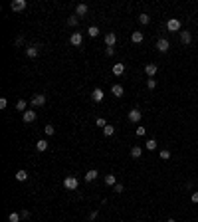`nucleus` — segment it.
Listing matches in <instances>:
<instances>
[{
    "mask_svg": "<svg viewBox=\"0 0 198 222\" xmlns=\"http://www.w3.org/2000/svg\"><path fill=\"white\" fill-rule=\"evenodd\" d=\"M95 218H97V210H93V212L89 214V220H95Z\"/></svg>",
    "mask_w": 198,
    "mask_h": 222,
    "instance_id": "obj_41",
    "label": "nucleus"
},
{
    "mask_svg": "<svg viewBox=\"0 0 198 222\" xmlns=\"http://www.w3.org/2000/svg\"><path fill=\"white\" fill-rule=\"evenodd\" d=\"M91 97H93V101H103V97H105V93H103V89H99V87H95L93 89V93H91Z\"/></svg>",
    "mask_w": 198,
    "mask_h": 222,
    "instance_id": "obj_11",
    "label": "nucleus"
},
{
    "mask_svg": "<svg viewBox=\"0 0 198 222\" xmlns=\"http://www.w3.org/2000/svg\"><path fill=\"white\" fill-rule=\"evenodd\" d=\"M157 145H159V143H157V141H154V139H149L147 143H145V147H147L149 151H154V149H157Z\"/></svg>",
    "mask_w": 198,
    "mask_h": 222,
    "instance_id": "obj_24",
    "label": "nucleus"
},
{
    "mask_svg": "<svg viewBox=\"0 0 198 222\" xmlns=\"http://www.w3.org/2000/svg\"><path fill=\"white\" fill-rule=\"evenodd\" d=\"M105 54H107V56H113L115 50H113V48H105Z\"/></svg>",
    "mask_w": 198,
    "mask_h": 222,
    "instance_id": "obj_38",
    "label": "nucleus"
},
{
    "mask_svg": "<svg viewBox=\"0 0 198 222\" xmlns=\"http://www.w3.org/2000/svg\"><path fill=\"white\" fill-rule=\"evenodd\" d=\"M131 40H133V44H141V42L145 40V36H143V32H133Z\"/></svg>",
    "mask_w": 198,
    "mask_h": 222,
    "instance_id": "obj_14",
    "label": "nucleus"
},
{
    "mask_svg": "<svg viewBox=\"0 0 198 222\" xmlns=\"http://www.w3.org/2000/svg\"><path fill=\"white\" fill-rule=\"evenodd\" d=\"M69 42H71V46H81V42H83V36L79 34V32H73L71 36H69Z\"/></svg>",
    "mask_w": 198,
    "mask_h": 222,
    "instance_id": "obj_4",
    "label": "nucleus"
},
{
    "mask_svg": "<svg viewBox=\"0 0 198 222\" xmlns=\"http://www.w3.org/2000/svg\"><path fill=\"white\" fill-rule=\"evenodd\" d=\"M44 131H46V135H53V133H56V129H53V125H46Z\"/></svg>",
    "mask_w": 198,
    "mask_h": 222,
    "instance_id": "obj_32",
    "label": "nucleus"
},
{
    "mask_svg": "<svg viewBox=\"0 0 198 222\" xmlns=\"http://www.w3.org/2000/svg\"><path fill=\"white\" fill-rule=\"evenodd\" d=\"M36 149H38V151H42V153H44V151L48 149V141H44V139L36 141Z\"/></svg>",
    "mask_w": 198,
    "mask_h": 222,
    "instance_id": "obj_20",
    "label": "nucleus"
},
{
    "mask_svg": "<svg viewBox=\"0 0 198 222\" xmlns=\"http://www.w3.org/2000/svg\"><path fill=\"white\" fill-rule=\"evenodd\" d=\"M139 22H141L143 26L149 24V22H151V16H149V14H139Z\"/></svg>",
    "mask_w": 198,
    "mask_h": 222,
    "instance_id": "obj_25",
    "label": "nucleus"
},
{
    "mask_svg": "<svg viewBox=\"0 0 198 222\" xmlns=\"http://www.w3.org/2000/svg\"><path fill=\"white\" fill-rule=\"evenodd\" d=\"M77 22H79L77 16H69V18H67V24H69V26H77Z\"/></svg>",
    "mask_w": 198,
    "mask_h": 222,
    "instance_id": "obj_31",
    "label": "nucleus"
},
{
    "mask_svg": "<svg viewBox=\"0 0 198 222\" xmlns=\"http://www.w3.org/2000/svg\"><path fill=\"white\" fill-rule=\"evenodd\" d=\"M141 155H143V149L139 147V145H135V147L131 149V157L133 159H141Z\"/></svg>",
    "mask_w": 198,
    "mask_h": 222,
    "instance_id": "obj_17",
    "label": "nucleus"
},
{
    "mask_svg": "<svg viewBox=\"0 0 198 222\" xmlns=\"http://www.w3.org/2000/svg\"><path fill=\"white\" fill-rule=\"evenodd\" d=\"M111 93H113L115 97H121V95H123V85H119V83H115L113 87H111Z\"/></svg>",
    "mask_w": 198,
    "mask_h": 222,
    "instance_id": "obj_18",
    "label": "nucleus"
},
{
    "mask_svg": "<svg viewBox=\"0 0 198 222\" xmlns=\"http://www.w3.org/2000/svg\"><path fill=\"white\" fill-rule=\"evenodd\" d=\"M63 187H66L67 191H76V188L79 187V181L76 177H66L63 178Z\"/></svg>",
    "mask_w": 198,
    "mask_h": 222,
    "instance_id": "obj_1",
    "label": "nucleus"
},
{
    "mask_svg": "<svg viewBox=\"0 0 198 222\" xmlns=\"http://www.w3.org/2000/svg\"><path fill=\"white\" fill-rule=\"evenodd\" d=\"M14 44H16V46H22V44H24V38H22V36H20V38H16V42H14Z\"/></svg>",
    "mask_w": 198,
    "mask_h": 222,
    "instance_id": "obj_37",
    "label": "nucleus"
},
{
    "mask_svg": "<svg viewBox=\"0 0 198 222\" xmlns=\"http://www.w3.org/2000/svg\"><path fill=\"white\" fill-rule=\"evenodd\" d=\"M115 42H117V36L113 34V32H109V34L105 36V46H107V48H113Z\"/></svg>",
    "mask_w": 198,
    "mask_h": 222,
    "instance_id": "obj_10",
    "label": "nucleus"
},
{
    "mask_svg": "<svg viewBox=\"0 0 198 222\" xmlns=\"http://www.w3.org/2000/svg\"><path fill=\"white\" fill-rule=\"evenodd\" d=\"M20 220H22V216H20L18 212H12L8 216V222H20Z\"/></svg>",
    "mask_w": 198,
    "mask_h": 222,
    "instance_id": "obj_27",
    "label": "nucleus"
},
{
    "mask_svg": "<svg viewBox=\"0 0 198 222\" xmlns=\"http://www.w3.org/2000/svg\"><path fill=\"white\" fill-rule=\"evenodd\" d=\"M135 133H137V137H143V135L147 133V129H145V127H137V131H135Z\"/></svg>",
    "mask_w": 198,
    "mask_h": 222,
    "instance_id": "obj_33",
    "label": "nucleus"
},
{
    "mask_svg": "<svg viewBox=\"0 0 198 222\" xmlns=\"http://www.w3.org/2000/svg\"><path fill=\"white\" fill-rule=\"evenodd\" d=\"M167 222H176V220H173V218H168V220H167Z\"/></svg>",
    "mask_w": 198,
    "mask_h": 222,
    "instance_id": "obj_42",
    "label": "nucleus"
},
{
    "mask_svg": "<svg viewBox=\"0 0 198 222\" xmlns=\"http://www.w3.org/2000/svg\"><path fill=\"white\" fill-rule=\"evenodd\" d=\"M123 72H125V64H115L113 66V73L115 75H121Z\"/></svg>",
    "mask_w": 198,
    "mask_h": 222,
    "instance_id": "obj_22",
    "label": "nucleus"
},
{
    "mask_svg": "<svg viewBox=\"0 0 198 222\" xmlns=\"http://www.w3.org/2000/svg\"><path fill=\"white\" fill-rule=\"evenodd\" d=\"M167 28L170 32H178L180 30V20H176V18H170L168 22H167Z\"/></svg>",
    "mask_w": 198,
    "mask_h": 222,
    "instance_id": "obj_5",
    "label": "nucleus"
},
{
    "mask_svg": "<svg viewBox=\"0 0 198 222\" xmlns=\"http://www.w3.org/2000/svg\"><path fill=\"white\" fill-rule=\"evenodd\" d=\"M160 159L168 161V159H170V151H168V149H163V151H160Z\"/></svg>",
    "mask_w": 198,
    "mask_h": 222,
    "instance_id": "obj_29",
    "label": "nucleus"
},
{
    "mask_svg": "<svg viewBox=\"0 0 198 222\" xmlns=\"http://www.w3.org/2000/svg\"><path fill=\"white\" fill-rule=\"evenodd\" d=\"M113 191L115 192H123V185H121V182H117V185L113 187Z\"/></svg>",
    "mask_w": 198,
    "mask_h": 222,
    "instance_id": "obj_35",
    "label": "nucleus"
},
{
    "mask_svg": "<svg viewBox=\"0 0 198 222\" xmlns=\"http://www.w3.org/2000/svg\"><path fill=\"white\" fill-rule=\"evenodd\" d=\"M22 119H24V123H34L36 121V111H24L22 113Z\"/></svg>",
    "mask_w": 198,
    "mask_h": 222,
    "instance_id": "obj_7",
    "label": "nucleus"
},
{
    "mask_svg": "<svg viewBox=\"0 0 198 222\" xmlns=\"http://www.w3.org/2000/svg\"><path fill=\"white\" fill-rule=\"evenodd\" d=\"M103 135H105V137H113V135H115V127L113 125H105L103 127Z\"/></svg>",
    "mask_w": 198,
    "mask_h": 222,
    "instance_id": "obj_19",
    "label": "nucleus"
},
{
    "mask_svg": "<svg viewBox=\"0 0 198 222\" xmlns=\"http://www.w3.org/2000/svg\"><path fill=\"white\" fill-rule=\"evenodd\" d=\"M87 4H77V6H76V16H77V18H79V16H85V14H87Z\"/></svg>",
    "mask_w": 198,
    "mask_h": 222,
    "instance_id": "obj_13",
    "label": "nucleus"
},
{
    "mask_svg": "<svg viewBox=\"0 0 198 222\" xmlns=\"http://www.w3.org/2000/svg\"><path fill=\"white\" fill-rule=\"evenodd\" d=\"M40 54V46H28L26 48V56L28 58H38Z\"/></svg>",
    "mask_w": 198,
    "mask_h": 222,
    "instance_id": "obj_8",
    "label": "nucleus"
},
{
    "mask_svg": "<svg viewBox=\"0 0 198 222\" xmlns=\"http://www.w3.org/2000/svg\"><path fill=\"white\" fill-rule=\"evenodd\" d=\"M105 185H107V187H115V185H117L115 175H107V177H105Z\"/></svg>",
    "mask_w": 198,
    "mask_h": 222,
    "instance_id": "obj_21",
    "label": "nucleus"
},
{
    "mask_svg": "<svg viewBox=\"0 0 198 222\" xmlns=\"http://www.w3.org/2000/svg\"><path fill=\"white\" fill-rule=\"evenodd\" d=\"M192 202H198V191L192 192Z\"/></svg>",
    "mask_w": 198,
    "mask_h": 222,
    "instance_id": "obj_40",
    "label": "nucleus"
},
{
    "mask_svg": "<svg viewBox=\"0 0 198 222\" xmlns=\"http://www.w3.org/2000/svg\"><path fill=\"white\" fill-rule=\"evenodd\" d=\"M141 117H143V113L139 111V109H131L129 111V121L131 123H139V121H141Z\"/></svg>",
    "mask_w": 198,
    "mask_h": 222,
    "instance_id": "obj_6",
    "label": "nucleus"
},
{
    "mask_svg": "<svg viewBox=\"0 0 198 222\" xmlns=\"http://www.w3.org/2000/svg\"><path fill=\"white\" fill-rule=\"evenodd\" d=\"M157 64H147V66H145V72H147V75H149V78H154V73H157Z\"/></svg>",
    "mask_w": 198,
    "mask_h": 222,
    "instance_id": "obj_12",
    "label": "nucleus"
},
{
    "mask_svg": "<svg viewBox=\"0 0 198 222\" xmlns=\"http://www.w3.org/2000/svg\"><path fill=\"white\" fill-rule=\"evenodd\" d=\"M168 48H170V44H168V40H167V38H160V40L157 42V50H159L160 54L168 52Z\"/></svg>",
    "mask_w": 198,
    "mask_h": 222,
    "instance_id": "obj_3",
    "label": "nucleus"
},
{
    "mask_svg": "<svg viewBox=\"0 0 198 222\" xmlns=\"http://www.w3.org/2000/svg\"><path fill=\"white\" fill-rule=\"evenodd\" d=\"M24 8H26V0H14V2H12V10H14V12H22Z\"/></svg>",
    "mask_w": 198,
    "mask_h": 222,
    "instance_id": "obj_9",
    "label": "nucleus"
},
{
    "mask_svg": "<svg viewBox=\"0 0 198 222\" xmlns=\"http://www.w3.org/2000/svg\"><path fill=\"white\" fill-rule=\"evenodd\" d=\"M44 103H46V95L44 93H36L34 97H32V105L34 107H42Z\"/></svg>",
    "mask_w": 198,
    "mask_h": 222,
    "instance_id": "obj_2",
    "label": "nucleus"
},
{
    "mask_svg": "<svg viewBox=\"0 0 198 222\" xmlns=\"http://www.w3.org/2000/svg\"><path fill=\"white\" fill-rule=\"evenodd\" d=\"M6 105H8L6 97H2V99H0V109H6Z\"/></svg>",
    "mask_w": 198,
    "mask_h": 222,
    "instance_id": "obj_34",
    "label": "nucleus"
},
{
    "mask_svg": "<svg viewBox=\"0 0 198 222\" xmlns=\"http://www.w3.org/2000/svg\"><path fill=\"white\" fill-rule=\"evenodd\" d=\"M16 109H18V111H26V101H24V99H18V103H16Z\"/></svg>",
    "mask_w": 198,
    "mask_h": 222,
    "instance_id": "obj_28",
    "label": "nucleus"
},
{
    "mask_svg": "<svg viewBox=\"0 0 198 222\" xmlns=\"http://www.w3.org/2000/svg\"><path fill=\"white\" fill-rule=\"evenodd\" d=\"M97 177H99V172L95 171V169H91V171H87V172H85V181H87V182L95 181V178H97Z\"/></svg>",
    "mask_w": 198,
    "mask_h": 222,
    "instance_id": "obj_16",
    "label": "nucleus"
},
{
    "mask_svg": "<svg viewBox=\"0 0 198 222\" xmlns=\"http://www.w3.org/2000/svg\"><path fill=\"white\" fill-rule=\"evenodd\" d=\"M95 123H97V127H105V125H107V123H105V119H101V117H99Z\"/></svg>",
    "mask_w": 198,
    "mask_h": 222,
    "instance_id": "obj_36",
    "label": "nucleus"
},
{
    "mask_svg": "<svg viewBox=\"0 0 198 222\" xmlns=\"http://www.w3.org/2000/svg\"><path fill=\"white\" fill-rule=\"evenodd\" d=\"M147 87H149V89H154V87H157V79H154V78L147 79Z\"/></svg>",
    "mask_w": 198,
    "mask_h": 222,
    "instance_id": "obj_30",
    "label": "nucleus"
},
{
    "mask_svg": "<svg viewBox=\"0 0 198 222\" xmlns=\"http://www.w3.org/2000/svg\"><path fill=\"white\" fill-rule=\"evenodd\" d=\"M180 42H182L184 46H188L190 42H192V36H190V32H180Z\"/></svg>",
    "mask_w": 198,
    "mask_h": 222,
    "instance_id": "obj_15",
    "label": "nucleus"
},
{
    "mask_svg": "<svg viewBox=\"0 0 198 222\" xmlns=\"http://www.w3.org/2000/svg\"><path fill=\"white\" fill-rule=\"evenodd\" d=\"M16 178H18V181H26V178H28V172H26L24 169H20L18 172H16Z\"/></svg>",
    "mask_w": 198,
    "mask_h": 222,
    "instance_id": "obj_26",
    "label": "nucleus"
},
{
    "mask_svg": "<svg viewBox=\"0 0 198 222\" xmlns=\"http://www.w3.org/2000/svg\"><path fill=\"white\" fill-rule=\"evenodd\" d=\"M20 216H22V218H30V212H28V210H22Z\"/></svg>",
    "mask_w": 198,
    "mask_h": 222,
    "instance_id": "obj_39",
    "label": "nucleus"
},
{
    "mask_svg": "<svg viewBox=\"0 0 198 222\" xmlns=\"http://www.w3.org/2000/svg\"><path fill=\"white\" fill-rule=\"evenodd\" d=\"M87 34L91 36V38H97V36H99V28H97V26H89V28H87Z\"/></svg>",
    "mask_w": 198,
    "mask_h": 222,
    "instance_id": "obj_23",
    "label": "nucleus"
}]
</instances>
